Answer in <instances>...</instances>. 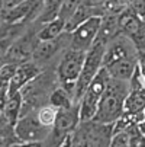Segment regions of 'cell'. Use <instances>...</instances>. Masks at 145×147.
I'll return each mask as SVG.
<instances>
[{
    "instance_id": "obj_1",
    "label": "cell",
    "mask_w": 145,
    "mask_h": 147,
    "mask_svg": "<svg viewBox=\"0 0 145 147\" xmlns=\"http://www.w3.org/2000/svg\"><path fill=\"white\" fill-rule=\"evenodd\" d=\"M138 54L134 41L123 34H118L106 45L102 67L109 71L110 77L129 80L138 67Z\"/></svg>"
},
{
    "instance_id": "obj_2",
    "label": "cell",
    "mask_w": 145,
    "mask_h": 147,
    "mask_svg": "<svg viewBox=\"0 0 145 147\" xmlns=\"http://www.w3.org/2000/svg\"><path fill=\"white\" fill-rule=\"evenodd\" d=\"M128 90L129 80L110 77L105 92L99 100L97 111L93 119L103 124H115L125 114V99L128 96Z\"/></svg>"
},
{
    "instance_id": "obj_3",
    "label": "cell",
    "mask_w": 145,
    "mask_h": 147,
    "mask_svg": "<svg viewBox=\"0 0 145 147\" xmlns=\"http://www.w3.org/2000/svg\"><path fill=\"white\" fill-rule=\"evenodd\" d=\"M113 124H103L94 119L80 121L76 130L67 137L71 146H110Z\"/></svg>"
},
{
    "instance_id": "obj_4",
    "label": "cell",
    "mask_w": 145,
    "mask_h": 147,
    "mask_svg": "<svg viewBox=\"0 0 145 147\" xmlns=\"http://www.w3.org/2000/svg\"><path fill=\"white\" fill-rule=\"evenodd\" d=\"M106 45H108V42H105V41L96 39L94 44L87 51L86 60H84V66H83L81 74H80V77L76 83V89H74V102L76 103L80 102V99L83 98V95H84L87 86L90 85V82L96 77V74L102 69V63H103V55H105Z\"/></svg>"
},
{
    "instance_id": "obj_5",
    "label": "cell",
    "mask_w": 145,
    "mask_h": 147,
    "mask_svg": "<svg viewBox=\"0 0 145 147\" xmlns=\"http://www.w3.org/2000/svg\"><path fill=\"white\" fill-rule=\"evenodd\" d=\"M87 51L83 50H76L68 47V50L64 53L63 58H61L59 64H58V80L67 92H70L74 98V89H76V83L81 74L83 66H84V60H86Z\"/></svg>"
},
{
    "instance_id": "obj_6",
    "label": "cell",
    "mask_w": 145,
    "mask_h": 147,
    "mask_svg": "<svg viewBox=\"0 0 145 147\" xmlns=\"http://www.w3.org/2000/svg\"><path fill=\"white\" fill-rule=\"evenodd\" d=\"M109 80H110L109 71L105 67H102L99 70V73L96 74V77L90 82V85L87 86L84 95H83V98L78 102V107H80V119L81 121L93 119V117L96 115V111H97L99 100H100L103 92H105Z\"/></svg>"
},
{
    "instance_id": "obj_7",
    "label": "cell",
    "mask_w": 145,
    "mask_h": 147,
    "mask_svg": "<svg viewBox=\"0 0 145 147\" xmlns=\"http://www.w3.org/2000/svg\"><path fill=\"white\" fill-rule=\"evenodd\" d=\"M119 34L126 35L134 41L138 51H145V18L132 7L122 9L118 15Z\"/></svg>"
},
{
    "instance_id": "obj_8",
    "label": "cell",
    "mask_w": 145,
    "mask_h": 147,
    "mask_svg": "<svg viewBox=\"0 0 145 147\" xmlns=\"http://www.w3.org/2000/svg\"><path fill=\"white\" fill-rule=\"evenodd\" d=\"M125 114L136 122L145 121V83L138 67L129 79V90L125 99Z\"/></svg>"
},
{
    "instance_id": "obj_9",
    "label": "cell",
    "mask_w": 145,
    "mask_h": 147,
    "mask_svg": "<svg viewBox=\"0 0 145 147\" xmlns=\"http://www.w3.org/2000/svg\"><path fill=\"white\" fill-rule=\"evenodd\" d=\"M13 130L22 144H36L42 140H47L52 133V128L41 124L38 115L31 114L20 117L13 125Z\"/></svg>"
},
{
    "instance_id": "obj_10",
    "label": "cell",
    "mask_w": 145,
    "mask_h": 147,
    "mask_svg": "<svg viewBox=\"0 0 145 147\" xmlns=\"http://www.w3.org/2000/svg\"><path fill=\"white\" fill-rule=\"evenodd\" d=\"M102 15H94L87 18L86 20L80 22L73 31H71V41L70 47L76 50L89 51L90 47L94 44V41L99 35L100 26H102Z\"/></svg>"
},
{
    "instance_id": "obj_11",
    "label": "cell",
    "mask_w": 145,
    "mask_h": 147,
    "mask_svg": "<svg viewBox=\"0 0 145 147\" xmlns=\"http://www.w3.org/2000/svg\"><path fill=\"white\" fill-rule=\"evenodd\" d=\"M44 9V0H22L16 6L7 9L2 16V20L12 25H23L31 19H38Z\"/></svg>"
},
{
    "instance_id": "obj_12",
    "label": "cell",
    "mask_w": 145,
    "mask_h": 147,
    "mask_svg": "<svg viewBox=\"0 0 145 147\" xmlns=\"http://www.w3.org/2000/svg\"><path fill=\"white\" fill-rule=\"evenodd\" d=\"M80 107L78 103L71 105L70 108H63V109H58L55 122L52 125V133L51 137L54 140H61V144H63V140L71 134L76 127L80 124Z\"/></svg>"
},
{
    "instance_id": "obj_13",
    "label": "cell",
    "mask_w": 145,
    "mask_h": 147,
    "mask_svg": "<svg viewBox=\"0 0 145 147\" xmlns=\"http://www.w3.org/2000/svg\"><path fill=\"white\" fill-rule=\"evenodd\" d=\"M39 73H41V67L36 61L32 60V61L19 63L16 73L9 83V93L22 90L28 83H31L33 79H36L39 76Z\"/></svg>"
},
{
    "instance_id": "obj_14",
    "label": "cell",
    "mask_w": 145,
    "mask_h": 147,
    "mask_svg": "<svg viewBox=\"0 0 145 147\" xmlns=\"http://www.w3.org/2000/svg\"><path fill=\"white\" fill-rule=\"evenodd\" d=\"M71 32L65 31L63 35H59L58 38L55 39H49V41H38L36 45H35V50H33V54H32V60L36 61L38 64L42 61H47L49 60L55 53H58V50L63 47L67 41H71Z\"/></svg>"
},
{
    "instance_id": "obj_15",
    "label": "cell",
    "mask_w": 145,
    "mask_h": 147,
    "mask_svg": "<svg viewBox=\"0 0 145 147\" xmlns=\"http://www.w3.org/2000/svg\"><path fill=\"white\" fill-rule=\"evenodd\" d=\"M22 102H23V95L20 93V90L7 93V99H6L2 114H3V118L6 119V122L9 125H12V127L22 117Z\"/></svg>"
},
{
    "instance_id": "obj_16",
    "label": "cell",
    "mask_w": 145,
    "mask_h": 147,
    "mask_svg": "<svg viewBox=\"0 0 145 147\" xmlns=\"http://www.w3.org/2000/svg\"><path fill=\"white\" fill-rule=\"evenodd\" d=\"M65 26H67V22L64 19L55 18V19L49 20V22L44 24L42 29L36 34V38H38V41L55 39V38H58L59 35H63L65 32Z\"/></svg>"
},
{
    "instance_id": "obj_17",
    "label": "cell",
    "mask_w": 145,
    "mask_h": 147,
    "mask_svg": "<svg viewBox=\"0 0 145 147\" xmlns=\"http://www.w3.org/2000/svg\"><path fill=\"white\" fill-rule=\"evenodd\" d=\"M49 103L57 109H63V108H70L71 105H74V98L70 92H67L63 86L55 89L51 96H49Z\"/></svg>"
},
{
    "instance_id": "obj_18",
    "label": "cell",
    "mask_w": 145,
    "mask_h": 147,
    "mask_svg": "<svg viewBox=\"0 0 145 147\" xmlns=\"http://www.w3.org/2000/svg\"><path fill=\"white\" fill-rule=\"evenodd\" d=\"M63 3H64V0H44V9H42V13L39 15L38 20L47 24L49 20L58 18V13H59Z\"/></svg>"
},
{
    "instance_id": "obj_19",
    "label": "cell",
    "mask_w": 145,
    "mask_h": 147,
    "mask_svg": "<svg viewBox=\"0 0 145 147\" xmlns=\"http://www.w3.org/2000/svg\"><path fill=\"white\" fill-rule=\"evenodd\" d=\"M57 114H58V109L55 107H52L51 103L39 108V111L36 112L38 119L41 121V124L45 125V127H49V128H52V125L55 122V118H57Z\"/></svg>"
},
{
    "instance_id": "obj_20",
    "label": "cell",
    "mask_w": 145,
    "mask_h": 147,
    "mask_svg": "<svg viewBox=\"0 0 145 147\" xmlns=\"http://www.w3.org/2000/svg\"><path fill=\"white\" fill-rule=\"evenodd\" d=\"M19 66V63H12V61H6L5 64L0 66V86H7L12 80V77L16 73V69Z\"/></svg>"
},
{
    "instance_id": "obj_21",
    "label": "cell",
    "mask_w": 145,
    "mask_h": 147,
    "mask_svg": "<svg viewBox=\"0 0 145 147\" xmlns=\"http://www.w3.org/2000/svg\"><path fill=\"white\" fill-rule=\"evenodd\" d=\"M83 5V0H64L63 6L59 9V13H58V18L64 19L65 22H68L70 18L77 12V9Z\"/></svg>"
},
{
    "instance_id": "obj_22",
    "label": "cell",
    "mask_w": 145,
    "mask_h": 147,
    "mask_svg": "<svg viewBox=\"0 0 145 147\" xmlns=\"http://www.w3.org/2000/svg\"><path fill=\"white\" fill-rule=\"evenodd\" d=\"M131 7L145 18V0H131Z\"/></svg>"
},
{
    "instance_id": "obj_23",
    "label": "cell",
    "mask_w": 145,
    "mask_h": 147,
    "mask_svg": "<svg viewBox=\"0 0 145 147\" xmlns=\"http://www.w3.org/2000/svg\"><path fill=\"white\" fill-rule=\"evenodd\" d=\"M138 69H139L141 77L145 83V51H139V54H138Z\"/></svg>"
},
{
    "instance_id": "obj_24",
    "label": "cell",
    "mask_w": 145,
    "mask_h": 147,
    "mask_svg": "<svg viewBox=\"0 0 145 147\" xmlns=\"http://www.w3.org/2000/svg\"><path fill=\"white\" fill-rule=\"evenodd\" d=\"M139 128H141V131L145 134V121H142V122H139Z\"/></svg>"
},
{
    "instance_id": "obj_25",
    "label": "cell",
    "mask_w": 145,
    "mask_h": 147,
    "mask_svg": "<svg viewBox=\"0 0 145 147\" xmlns=\"http://www.w3.org/2000/svg\"><path fill=\"white\" fill-rule=\"evenodd\" d=\"M3 9V0H0V10Z\"/></svg>"
},
{
    "instance_id": "obj_26",
    "label": "cell",
    "mask_w": 145,
    "mask_h": 147,
    "mask_svg": "<svg viewBox=\"0 0 145 147\" xmlns=\"http://www.w3.org/2000/svg\"><path fill=\"white\" fill-rule=\"evenodd\" d=\"M2 24H3V20H2V18H0V26H2Z\"/></svg>"
}]
</instances>
